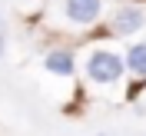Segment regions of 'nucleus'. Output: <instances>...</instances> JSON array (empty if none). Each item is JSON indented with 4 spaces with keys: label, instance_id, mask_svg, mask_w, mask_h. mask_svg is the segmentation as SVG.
Wrapping results in <instances>:
<instances>
[{
    "label": "nucleus",
    "instance_id": "nucleus-1",
    "mask_svg": "<svg viewBox=\"0 0 146 136\" xmlns=\"http://www.w3.org/2000/svg\"><path fill=\"white\" fill-rule=\"evenodd\" d=\"M119 73H123V60L110 50H96L86 63V76L93 83H113V80H119Z\"/></svg>",
    "mask_w": 146,
    "mask_h": 136
},
{
    "label": "nucleus",
    "instance_id": "nucleus-2",
    "mask_svg": "<svg viewBox=\"0 0 146 136\" xmlns=\"http://www.w3.org/2000/svg\"><path fill=\"white\" fill-rule=\"evenodd\" d=\"M66 17L73 23H93L100 17V0H66Z\"/></svg>",
    "mask_w": 146,
    "mask_h": 136
},
{
    "label": "nucleus",
    "instance_id": "nucleus-3",
    "mask_svg": "<svg viewBox=\"0 0 146 136\" xmlns=\"http://www.w3.org/2000/svg\"><path fill=\"white\" fill-rule=\"evenodd\" d=\"M143 27V10H136V7H123V10H116V17H113V33H133V30H139Z\"/></svg>",
    "mask_w": 146,
    "mask_h": 136
},
{
    "label": "nucleus",
    "instance_id": "nucleus-4",
    "mask_svg": "<svg viewBox=\"0 0 146 136\" xmlns=\"http://www.w3.org/2000/svg\"><path fill=\"white\" fill-rule=\"evenodd\" d=\"M46 70L56 73V76H70L73 73V53L70 50H53V53H46Z\"/></svg>",
    "mask_w": 146,
    "mask_h": 136
},
{
    "label": "nucleus",
    "instance_id": "nucleus-5",
    "mask_svg": "<svg viewBox=\"0 0 146 136\" xmlns=\"http://www.w3.org/2000/svg\"><path fill=\"white\" fill-rule=\"evenodd\" d=\"M126 66L136 73V76H146V43H133V46H129Z\"/></svg>",
    "mask_w": 146,
    "mask_h": 136
},
{
    "label": "nucleus",
    "instance_id": "nucleus-6",
    "mask_svg": "<svg viewBox=\"0 0 146 136\" xmlns=\"http://www.w3.org/2000/svg\"><path fill=\"white\" fill-rule=\"evenodd\" d=\"M0 56H3V20H0Z\"/></svg>",
    "mask_w": 146,
    "mask_h": 136
}]
</instances>
